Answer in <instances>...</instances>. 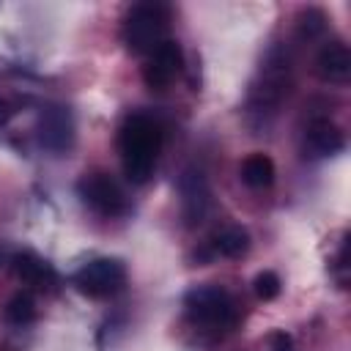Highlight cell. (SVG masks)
<instances>
[{
	"mask_svg": "<svg viewBox=\"0 0 351 351\" xmlns=\"http://www.w3.org/2000/svg\"><path fill=\"white\" fill-rule=\"evenodd\" d=\"M159 151H162L159 123L143 112L126 115L118 129V154H121L123 176L132 184H145L154 176Z\"/></svg>",
	"mask_w": 351,
	"mask_h": 351,
	"instance_id": "6da1fadb",
	"label": "cell"
},
{
	"mask_svg": "<svg viewBox=\"0 0 351 351\" xmlns=\"http://www.w3.org/2000/svg\"><path fill=\"white\" fill-rule=\"evenodd\" d=\"M170 8L165 3H134L121 25V38L132 55H148L162 41H167Z\"/></svg>",
	"mask_w": 351,
	"mask_h": 351,
	"instance_id": "7a4b0ae2",
	"label": "cell"
},
{
	"mask_svg": "<svg viewBox=\"0 0 351 351\" xmlns=\"http://www.w3.org/2000/svg\"><path fill=\"white\" fill-rule=\"evenodd\" d=\"M184 310L195 324H200L206 329H217V332L233 329L241 315L233 293L219 285H208V282L195 285L184 293Z\"/></svg>",
	"mask_w": 351,
	"mask_h": 351,
	"instance_id": "3957f363",
	"label": "cell"
},
{
	"mask_svg": "<svg viewBox=\"0 0 351 351\" xmlns=\"http://www.w3.org/2000/svg\"><path fill=\"white\" fill-rule=\"evenodd\" d=\"M77 195L99 217H123L129 211V197L123 186L104 170L82 173L77 181Z\"/></svg>",
	"mask_w": 351,
	"mask_h": 351,
	"instance_id": "277c9868",
	"label": "cell"
},
{
	"mask_svg": "<svg viewBox=\"0 0 351 351\" xmlns=\"http://www.w3.org/2000/svg\"><path fill=\"white\" fill-rule=\"evenodd\" d=\"M71 285L90 299H107L126 285V266L118 258H93L71 274Z\"/></svg>",
	"mask_w": 351,
	"mask_h": 351,
	"instance_id": "5b68a950",
	"label": "cell"
},
{
	"mask_svg": "<svg viewBox=\"0 0 351 351\" xmlns=\"http://www.w3.org/2000/svg\"><path fill=\"white\" fill-rule=\"evenodd\" d=\"M36 137H38V145L44 151H49L55 156L66 154L74 145V118H71V110L63 107V104H47L38 112Z\"/></svg>",
	"mask_w": 351,
	"mask_h": 351,
	"instance_id": "8992f818",
	"label": "cell"
},
{
	"mask_svg": "<svg viewBox=\"0 0 351 351\" xmlns=\"http://www.w3.org/2000/svg\"><path fill=\"white\" fill-rule=\"evenodd\" d=\"M184 69V52H181V44L167 38L162 41L154 52L145 55V63H143V82L151 88V90H167L176 77L181 74Z\"/></svg>",
	"mask_w": 351,
	"mask_h": 351,
	"instance_id": "52a82bcc",
	"label": "cell"
},
{
	"mask_svg": "<svg viewBox=\"0 0 351 351\" xmlns=\"http://www.w3.org/2000/svg\"><path fill=\"white\" fill-rule=\"evenodd\" d=\"M178 192H181V217L192 228L206 219L208 206H211V189L208 178L200 167H186L178 178Z\"/></svg>",
	"mask_w": 351,
	"mask_h": 351,
	"instance_id": "ba28073f",
	"label": "cell"
},
{
	"mask_svg": "<svg viewBox=\"0 0 351 351\" xmlns=\"http://www.w3.org/2000/svg\"><path fill=\"white\" fill-rule=\"evenodd\" d=\"M11 269L16 274V280L33 291H55L58 285V274L52 269V263H47L41 255H36L33 250H22L11 258Z\"/></svg>",
	"mask_w": 351,
	"mask_h": 351,
	"instance_id": "9c48e42d",
	"label": "cell"
},
{
	"mask_svg": "<svg viewBox=\"0 0 351 351\" xmlns=\"http://www.w3.org/2000/svg\"><path fill=\"white\" fill-rule=\"evenodd\" d=\"M315 71L326 82H348L351 77V55L343 41H329L315 55Z\"/></svg>",
	"mask_w": 351,
	"mask_h": 351,
	"instance_id": "30bf717a",
	"label": "cell"
},
{
	"mask_svg": "<svg viewBox=\"0 0 351 351\" xmlns=\"http://www.w3.org/2000/svg\"><path fill=\"white\" fill-rule=\"evenodd\" d=\"M307 148L318 156H332L346 148V137H343L340 126L332 123L329 118H315L307 126Z\"/></svg>",
	"mask_w": 351,
	"mask_h": 351,
	"instance_id": "8fae6325",
	"label": "cell"
},
{
	"mask_svg": "<svg viewBox=\"0 0 351 351\" xmlns=\"http://www.w3.org/2000/svg\"><path fill=\"white\" fill-rule=\"evenodd\" d=\"M250 250V233L241 225H222L208 236V252L222 258H241Z\"/></svg>",
	"mask_w": 351,
	"mask_h": 351,
	"instance_id": "7c38bea8",
	"label": "cell"
},
{
	"mask_svg": "<svg viewBox=\"0 0 351 351\" xmlns=\"http://www.w3.org/2000/svg\"><path fill=\"white\" fill-rule=\"evenodd\" d=\"M239 173H241V181H244L250 189H266V186L274 184V176H277L274 162H271V156H266V154H250V156L241 162Z\"/></svg>",
	"mask_w": 351,
	"mask_h": 351,
	"instance_id": "4fadbf2b",
	"label": "cell"
},
{
	"mask_svg": "<svg viewBox=\"0 0 351 351\" xmlns=\"http://www.w3.org/2000/svg\"><path fill=\"white\" fill-rule=\"evenodd\" d=\"M36 315H38V307H36V299H33L30 291L14 293L3 307V318L14 326H27V324L36 321Z\"/></svg>",
	"mask_w": 351,
	"mask_h": 351,
	"instance_id": "5bb4252c",
	"label": "cell"
},
{
	"mask_svg": "<svg viewBox=\"0 0 351 351\" xmlns=\"http://www.w3.org/2000/svg\"><path fill=\"white\" fill-rule=\"evenodd\" d=\"M252 291H255V296H258L261 302H271V299L280 296L282 282H280L277 271H269V269H266V271L255 274V280H252Z\"/></svg>",
	"mask_w": 351,
	"mask_h": 351,
	"instance_id": "9a60e30c",
	"label": "cell"
},
{
	"mask_svg": "<svg viewBox=\"0 0 351 351\" xmlns=\"http://www.w3.org/2000/svg\"><path fill=\"white\" fill-rule=\"evenodd\" d=\"M326 25V16L321 8H304L299 14V36L302 38H315Z\"/></svg>",
	"mask_w": 351,
	"mask_h": 351,
	"instance_id": "2e32d148",
	"label": "cell"
},
{
	"mask_svg": "<svg viewBox=\"0 0 351 351\" xmlns=\"http://www.w3.org/2000/svg\"><path fill=\"white\" fill-rule=\"evenodd\" d=\"M269 348L271 351H293V340L285 332H271L269 335Z\"/></svg>",
	"mask_w": 351,
	"mask_h": 351,
	"instance_id": "e0dca14e",
	"label": "cell"
},
{
	"mask_svg": "<svg viewBox=\"0 0 351 351\" xmlns=\"http://www.w3.org/2000/svg\"><path fill=\"white\" fill-rule=\"evenodd\" d=\"M3 107H5V104H0V110H3Z\"/></svg>",
	"mask_w": 351,
	"mask_h": 351,
	"instance_id": "ac0fdd59",
	"label": "cell"
}]
</instances>
